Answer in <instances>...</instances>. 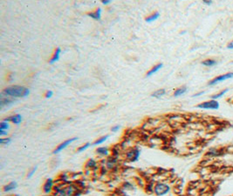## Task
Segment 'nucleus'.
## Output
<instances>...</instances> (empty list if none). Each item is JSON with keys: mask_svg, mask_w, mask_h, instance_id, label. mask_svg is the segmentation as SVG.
<instances>
[{"mask_svg": "<svg viewBox=\"0 0 233 196\" xmlns=\"http://www.w3.org/2000/svg\"><path fill=\"white\" fill-rule=\"evenodd\" d=\"M2 93L6 96L12 98H26L30 94V90L20 85H12L5 88Z\"/></svg>", "mask_w": 233, "mask_h": 196, "instance_id": "f257e3e1", "label": "nucleus"}, {"mask_svg": "<svg viewBox=\"0 0 233 196\" xmlns=\"http://www.w3.org/2000/svg\"><path fill=\"white\" fill-rule=\"evenodd\" d=\"M170 191V186L163 182H156L154 186V193L157 196L167 194Z\"/></svg>", "mask_w": 233, "mask_h": 196, "instance_id": "f03ea898", "label": "nucleus"}, {"mask_svg": "<svg viewBox=\"0 0 233 196\" xmlns=\"http://www.w3.org/2000/svg\"><path fill=\"white\" fill-rule=\"evenodd\" d=\"M139 157H140V149L136 146L129 148L125 154V159L129 162H135L138 160Z\"/></svg>", "mask_w": 233, "mask_h": 196, "instance_id": "7ed1b4c3", "label": "nucleus"}, {"mask_svg": "<svg viewBox=\"0 0 233 196\" xmlns=\"http://www.w3.org/2000/svg\"><path fill=\"white\" fill-rule=\"evenodd\" d=\"M196 107L200 109H206V110H217L219 108V103L216 100H210L203 102L201 104H198Z\"/></svg>", "mask_w": 233, "mask_h": 196, "instance_id": "20e7f679", "label": "nucleus"}, {"mask_svg": "<svg viewBox=\"0 0 233 196\" xmlns=\"http://www.w3.org/2000/svg\"><path fill=\"white\" fill-rule=\"evenodd\" d=\"M232 78H233V72H228V73H225L223 75H219V76L214 78L211 81H209V85H216L219 82H223L224 80H227V79H230Z\"/></svg>", "mask_w": 233, "mask_h": 196, "instance_id": "39448f33", "label": "nucleus"}, {"mask_svg": "<svg viewBox=\"0 0 233 196\" xmlns=\"http://www.w3.org/2000/svg\"><path fill=\"white\" fill-rule=\"evenodd\" d=\"M77 140V138H72V139H69V140H65V141H63L61 144H59L54 150H53V153H59V152H61L63 149H65L66 146H68L70 144H72L74 140Z\"/></svg>", "mask_w": 233, "mask_h": 196, "instance_id": "423d86ee", "label": "nucleus"}, {"mask_svg": "<svg viewBox=\"0 0 233 196\" xmlns=\"http://www.w3.org/2000/svg\"><path fill=\"white\" fill-rule=\"evenodd\" d=\"M54 181L53 179H47L46 180V182L44 183V186H43V191L44 193H51L53 190V187H54Z\"/></svg>", "mask_w": 233, "mask_h": 196, "instance_id": "0eeeda50", "label": "nucleus"}, {"mask_svg": "<svg viewBox=\"0 0 233 196\" xmlns=\"http://www.w3.org/2000/svg\"><path fill=\"white\" fill-rule=\"evenodd\" d=\"M4 120L5 121H7V122L8 121H11V122H12L15 125H19L22 122V116L20 114H16V115H12L11 117H8V118L5 119Z\"/></svg>", "mask_w": 233, "mask_h": 196, "instance_id": "6e6552de", "label": "nucleus"}, {"mask_svg": "<svg viewBox=\"0 0 233 196\" xmlns=\"http://www.w3.org/2000/svg\"><path fill=\"white\" fill-rule=\"evenodd\" d=\"M12 103H13V100L10 99V98H7V96L1 93V99H0V105H1V107L5 106H9Z\"/></svg>", "mask_w": 233, "mask_h": 196, "instance_id": "1a4fd4ad", "label": "nucleus"}, {"mask_svg": "<svg viewBox=\"0 0 233 196\" xmlns=\"http://www.w3.org/2000/svg\"><path fill=\"white\" fill-rule=\"evenodd\" d=\"M87 15L89 17H91L92 19H95V20H100V18H101V9L100 8H97L94 12H88Z\"/></svg>", "mask_w": 233, "mask_h": 196, "instance_id": "9d476101", "label": "nucleus"}, {"mask_svg": "<svg viewBox=\"0 0 233 196\" xmlns=\"http://www.w3.org/2000/svg\"><path fill=\"white\" fill-rule=\"evenodd\" d=\"M60 53H61V49H60L59 47H58L57 49H55V52H54L53 55L52 56V58H51L49 63H50V64H53V63L57 62V61L59 59Z\"/></svg>", "mask_w": 233, "mask_h": 196, "instance_id": "9b49d317", "label": "nucleus"}, {"mask_svg": "<svg viewBox=\"0 0 233 196\" xmlns=\"http://www.w3.org/2000/svg\"><path fill=\"white\" fill-rule=\"evenodd\" d=\"M110 153V150L108 147L102 146V147H98L96 149V153L99 154L100 156H107Z\"/></svg>", "mask_w": 233, "mask_h": 196, "instance_id": "f8f14e48", "label": "nucleus"}, {"mask_svg": "<svg viewBox=\"0 0 233 196\" xmlns=\"http://www.w3.org/2000/svg\"><path fill=\"white\" fill-rule=\"evenodd\" d=\"M162 66H163V65H162V64H161V63H160V64H157V65H156L155 66H153V67H152V68H151V69H150L149 72H147L146 76H147V77H150V76H152L153 74H155L156 72H158V71H159V70H160V69L162 67Z\"/></svg>", "mask_w": 233, "mask_h": 196, "instance_id": "ddd939ff", "label": "nucleus"}, {"mask_svg": "<svg viewBox=\"0 0 233 196\" xmlns=\"http://www.w3.org/2000/svg\"><path fill=\"white\" fill-rule=\"evenodd\" d=\"M160 17V13L158 12H156L150 15H149L146 19H145V21L148 22V23H151V22H154L156 20H157Z\"/></svg>", "mask_w": 233, "mask_h": 196, "instance_id": "4468645a", "label": "nucleus"}, {"mask_svg": "<svg viewBox=\"0 0 233 196\" xmlns=\"http://www.w3.org/2000/svg\"><path fill=\"white\" fill-rule=\"evenodd\" d=\"M17 186H18L17 182H15V181H12V182H10L9 184L6 185V186H4L3 189H4V192H10V191L15 189Z\"/></svg>", "mask_w": 233, "mask_h": 196, "instance_id": "2eb2a0df", "label": "nucleus"}, {"mask_svg": "<svg viewBox=\"0 0 233 196\" xmlns=\"http://www.w3.org/2000/svg\"><path fill=\"white\" fill-rule=\"evenodd\" d=\"M187 91V86H182V87H179L177 88L176 90H175L174 91V97H179V96H182L183 94H184Z\"/></svg>", "mask_w": 233, "mask_h": 196, "instance_id": "dca6fc26", "label": "nucleus"}, {"mask_svg": "<svg viewBox=\"0 0 233 196\" xmlns=\"http://www.w3.org/2000/svg\"><path fill=\"white\" fill-rule=\"evenodd\" d=\"M166 93V90L165 89H159L156 91H154L152 94H151V97H154V98H157V99H159V98L162 97L163 95H165Z\"/></svg>", "mask_w": 233, "mask_h": 196, "instance_id": "f3484780", "label": "nucleus"}, {"mask_svg": "<svg viewBox=\"0 0 233 196\" xmlns=\"http://www.w3.org/2000/svg\"><path fill=\"white\" fill-rule=\"evenodd\" d=\"M97 166V162L93 160H87L86 164V168L87 170H91V169H94Z\"/></svg>", "mask_w": 233, "mask_h": 196, "instance_id": "a211bd4d", "label": "nucleus"}, {"mask_svg": "<svg viewBox=\"0 0 233 196\" xmlns=\"http://www.w3.org/2000/svg\"><path fill=\"white\" fill-rule=\"evenodd\" d=\"M228 91H229V89H224V90H223V91H219V92H217V93L212 95V96H211V99L214 100H216L217 99H220V98H222V97H223Z\"/></svg>", "mask_w": 233, "mask_h": 196, "instance_id": "6ab92c4d", "label": "nucleus"}, {"mask_svg": "<svg viewBox=\"0 0 233 196\" xmlns=\"http://www.w3.org/2000/svg\"><path fill=\"white\" fill-rule=\"evenodd\" d=\"M202 64L204 65V66H208V67H210V66H214L216 65V61L215 59H211V58H208L206 60H203L202 62Z\"/></svg>", "mask_w": 233, "mask_h": 196, "instance_id": "aec40b11", "label": "nucleus"}, {"mask_svg": "<svg viewBox=\"0 0 233 196\" xmlns=\"http://www.w3.org/2000/svg\"><path fill=\"white\" fill-rule=\"evenodd\" d=\"M109 138V135H106V136H103V137H101V138H100V139H98L97 140H95L94 142H93V146H98V145H100V144H102L103 142H105L107 139Z\"/></svg>", "mask_w": 233, "mask_h": 196, "instance_id": "412c9836", "label": "nucleus"}, {"mask_svg": "<svg viewBox=\"0 0 233 196\" xmlns=\"http://www.w3.org/2000/svg\"><path fill=\"white\" fill-rule=\"evenodd\" d=\"M206 155L209 156V157H216L217 155H219V151L216 148H211L209 149V151L206 153Z\"/></svg>", "mask_w": 233, "mask_h": 196, "instance_id": "4be33fe9", "label": "nucleus"}, {"mask_svg": "<svg viewBox=\"0 0 233 196\" xmlns=\"http://www.w3.org/2000/svg\"><path fill=\"white\" fill-rule=\"evenodd\" d=\"M9 124L7 123V121H5L3 120L1 123H0V130H5V131H7L9 129Z\"/></svg>", "mask_w": 233, "mask_h": 196, "instance_id": "5701e85b", "label": "nucleus"}, {"mask_svg": "<svg viewBox=\"0 0 233 196\" xmlns=\"http://www.w3.org/2000/svg\"><path fill=\"white\" fill-rule=\"evenodd\" d=\"M11 139L10 138H1L0 139V144L1 145H7V144H9V143H11Z\"/></svg>", "mask_w": 233, "mask_h": 196, "instance_id": "b1692460", "label": "nucleus"}, {"mask_svg": "<svg viewBox=\"0 0 233 196\" xmlns=\"http://www.w3.org/2000/svg\"><path fill=\"white\" fill-rule=\"evenodd\" d=\"M89 146H90V143H86L85 145H83V146H80V147L78 148V152H79V153H81V152L85 151L86 149H87Z\"/></svg>", "mask_w": 233, "mask_h": 196, "instance_id": "393cba45", "label": "nucleus"}, {"mask_svg": "<svg viewBox=\"0 0 233 196\" xmlns=\"http://www.w3.org/2000/svg\"><path fill=\"white\" fill-rule=\"evenodd\" d=\"M36 170H37V166H35V167H33L29 173H28V174H27V178H31L33 174H34V173L36 172Z\"/></svg>", "mask_w": 233, "mask_h": 196, "instance_id": "a878e982", "label": "nucleus"}, {"mask_svg": "<svg viewBox=\"0 0 233 196\" xmlns=\"http://www.w3.org/2000/svg\"><path fill=\"white\" fill-rule=\"evenodd\" d=\"M53 96V92L52 91H47L45 94V97L46 98V99H51Z\"/></svg>", "mask_w": 233, "mask_h": 196, "instance_id": "bb28decb", "label": "nucleus"}, {"mask_svg": "<svg viewBox=\"0 0 233 196\" xmlns=\"http://www.w3.org/2000/svg\"><path fill=\"white\" fill-rule=\"evenodd\" d=\"M123 186H125L126 189H132V188H133V185H132L130 182H128V181L125 182V183L123 184Z\"/></svg>", "mask_w": 233, "mask_h": 196, "instance_id": "cd10ccee", "label": "nucleus"}, {"mask_svg": "<svg viewBox=\"0 0 233 196\" xmlns=\"http://www.w3.org/2000/svg\"><path fill=\"white\" fill-rule=\"evenodd\" d=\"M119 129H120V126H115V127H112L111 131H112V132H113V133H115V132H117Z\"/></svg>", "mask_w": 233, "mask_h": 196, "instance_id": "c85d7f7f", "label": "nucleus"}, {"mask_svg": "<svg viewBox=\"0 0 233 196\" xmlns=\"http://www.w3.org/2000/svg\"><path fill=\"white\" fill-rule=\"evenodd\" d=\"M227 48H228V49H230V50L233 49V41H230V43H228V45H227Z\"/></svg>", "mask_w": 233, "mask_h": 196, "instance_id": "c756f323", "label": "nucleus"}, {"mask_svg": "<svg viewBox=\"0 0 233 196\" xmlns=\"http://www.w3.org/2000/svg\"><path fill=\"white\" fill-rule=\"evenodd\" d=\"M101 3H102L103 5L106 6V5H109V4L111 3V1H110V0H102Z\"/></svg>", "mask_w": 233, "mask_h": 196, "instance_id": "7c9ffc66", "label": "nucleus"}, {"mask_svg": "<svg viewBox=\"0 0 233 196\" xmlns=\"http://www.w3.org/2000/svg\"><path fill=\"white\" fill-rule=\"evenodd\" d=\"M7 131H5V130H0V135L1 136H4V135H7Z\"/></svg>", "mask_w": 233, "mask_h": 196, "instance_id": "2f4dec72", "label": "nucleus"}, {"mask_svg": "<svg viewBox=\"0 0 233 196\" xmlns=\"http://www.w3.org/2000/svg\"><path fill=\"white\" fill-rule=\"evenodd\" d=\"M203 4H205V5H207V6H210V5L212 4V2L209 1V0H204V1H203Z\"/></svg>", "mask_w": 233, "mask_h": 196, "instance_id": "473e14b6", "label": "nucleus"}, {"mask_svg": "<svg viewBox=\"0 0 233 196\" xmlns=\"http://www.w3.org/2000/svg\"><path fill=\"white\" fill-rule=\"evenodd\" d=\"M204 92H205V91H200V92H198V93H196V94H194V95H193V97H198V96H201V95L204 94Z\"/></svg>", "mask_w": 233, "mask_h": 196, "instance_id": "72a5a7b5", "label": "nucleus"}, {"mask_svg": "<svg viewBox=\"0 0 233 196\" xmlns=\"http://www.w3.org/2000/svg\"><path fill=\"white\" fill-rule=\"evenodd\" d=\"M232 128H233V124H232Z\"/></svg>", "mask_w": 233, "mask_h": 196, "instance_id": "f704fd0d", "label": "nucleus"}]
</instances>
